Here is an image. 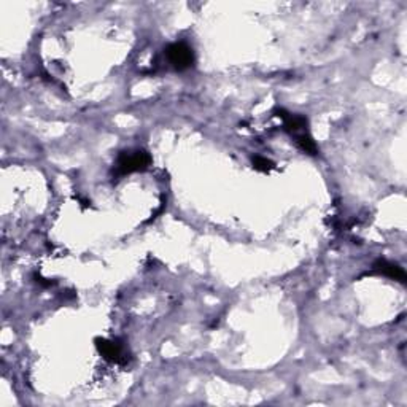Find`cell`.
Wrapping results in <instances>:
<instances>
[{"mask_svg": "<svg viewBox=\"0 0 407 407\" xmlns=\"http://www.w3.org/2000/svg\"><path fill=\"white\" fill-rule=\"evenodd\" d=\"M150 164H152V156L145 150H129V152H123L118 156L116 174L126 175L133 172H142L148 169Z\"/></svg>", "mask_w": 407, "mask_h": 407, "instance_id": "cell-1", "label": "cell"}, {"mask_svg": "<svg viewBox=\"0 0 407 407\" xmlns=\"http://www.w3.org/2000/svg\"><path fill=\"white\" fill-rule=\"evenodd\" d=\"M94 342H96L97 352L104 356V360L115 363V365H121V366L128 365V363L130 361L129 352L120 341H109V339H102V337H97Z\"/></svg>", "mask_w": 407, "mask_h": 407, "instance_id": "cell-2", "label": "cell"}, {"mask_svg": "<svg viewBox=\"0 0 407 407\" xmlns=\"http://www.w3.org/2000/svg\"><path fill=\"white\" fill-rule=\"evenodd\" d=\"M167 59L177 71H188V68L193 67L194 64L193 48L185 42L172 43V45L167 48Z\"/></svg>", "mask_w": 407, "mask_h": 407, "instance_id": "cell-3", "label": "cell"}, {"mask_svg": "<svg viewBox=\"0 0 407 407\" xmlns=\"http://www.w3.org/2000/svg\"><path fill=\"white\" fill-rule=\"evenodd\" d=\"M374 271L382 274V275H385V277H388V279H393V280L401 281V284H406L404 269L399 267L398 265H394V262H390L387 260H379L374 265Z\"/></svg>", "mask_w": 407, "mask_h": 407, "instance_id": "cell-4", "label": "cell"}, {"mask_svg": "<svg viewBox=\"0 0 407 407\" xmlns=\"http://www.w3.org/2000/svg\"><path fill=\"white\" fill-rule=\"evenodd\" d=\"M253 167L260 172H269L271 169H274V162L269 161L267 158H262V156H255Z\"/></svg>", "mask_w": 407, "mask_h": 407, "instance_id": "cell-5", "label": "cell"}]
</instances>
